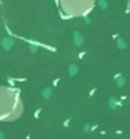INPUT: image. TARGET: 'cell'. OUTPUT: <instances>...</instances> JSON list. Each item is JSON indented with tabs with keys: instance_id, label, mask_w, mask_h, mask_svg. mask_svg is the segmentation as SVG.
<instances>
[{
	"instance_id": "6da1fadb",
	"label": "cell",
	"mask_w": 130,
	"mask_h": 139,
	"mask_svg": "<svg viewBox=\"0 0 130 139\" xmlns=\"http://www.w3.org/2000/svg\"><path fill=\"white\" fill-rule=\"evenodd\" d=\"M24 113V102L18 90L8 86H0V121H15Z\"/></svg>"
},
{
	"instance_id": "7a4b0ae2",
	"label": "cell",
	"mask_w": 130,
	"mask_h": 139,
	"mask_svg": "<svg viewBox=\"0 0 130 139\" xmlns=\"http://www.w3.org/2000/svg\"><path fill=\"white\" fill-rule=\"evenodd\" d=\"M61 11L68 17H82L92 11L94 7V1H60L58 3Z\"/></svg>"
}]
</instances>
